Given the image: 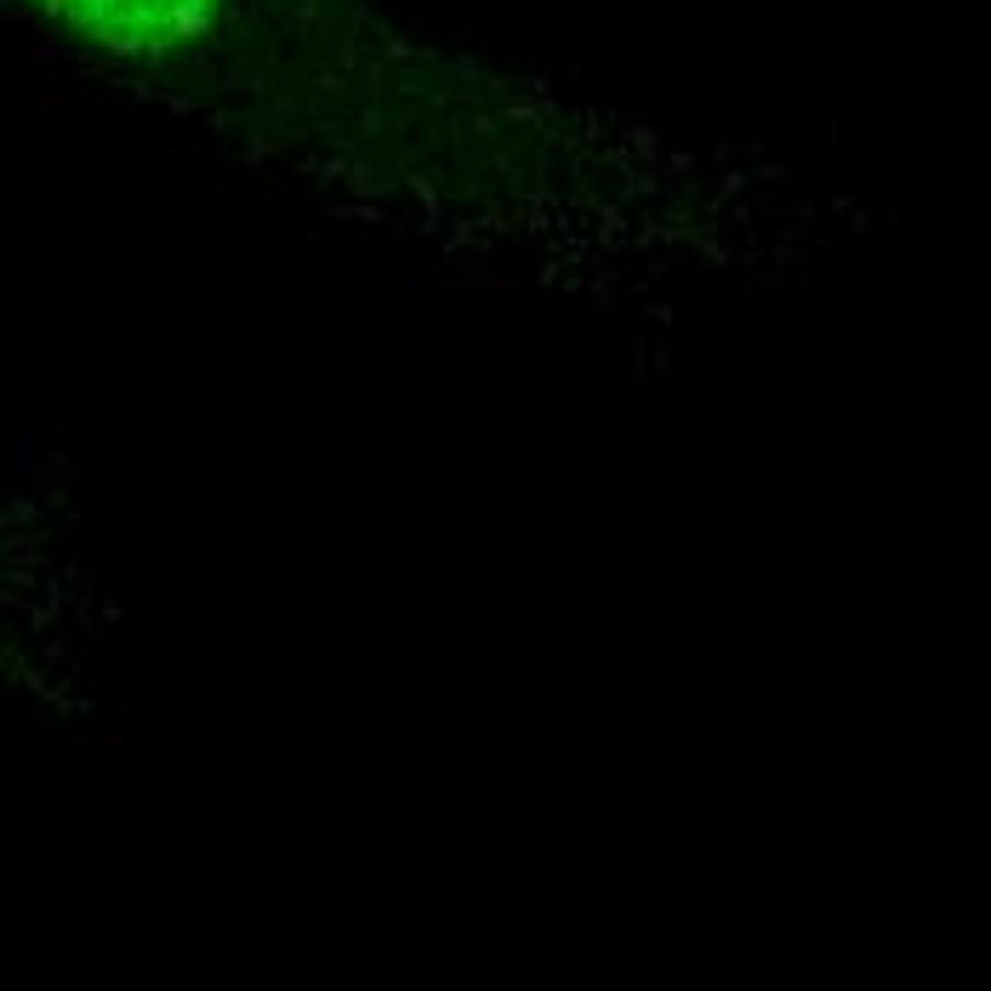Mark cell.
<instances>
[{
	"mask_svg": "<svg viewBox=\"0 0 991 991\" xmlns=\"http://www.w3.org/2000/svg\"><path fill=\"white\" fill-rule=\"evenodd\" d=\"M23 7L108 58H165L206 35L217 0H23Z\"/></svg>",
	"mask_w": 991,
	"mask_h": 991,
	"instance_id": "obj_1",
	"label": "cell"
}]
</instances>
